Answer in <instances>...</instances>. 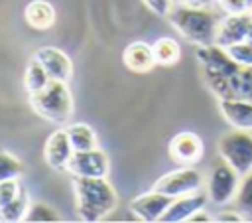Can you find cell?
Listing matches in <instances>:
<instances>
[{
  "mask_svg": "<svg viewBox=\"0 0 252 223\" xmlns=\"http://www.w3.org/2000/svg\"><path fill=\"white\" fill-rule=\"evenodd\" d=\"M75 209L81 221L96 223L118 207V191L108 178L73 176Z\"/></svg>",
  "mask_w": 252,
  "mask_h": 223,
  "instance_id": "cell-1",
  "label": "cell"
},
{
  "mask_svg": "<svg viewBox=\"0 0 252 223\" xmlns=\"http://www.w3.org/2000/svg\"><path fill=\"white\" fill-rule=\"evenodd\" d=\"M167 20L183 39L195 45L215 43L219 16L213 8H193L177 2V6L167 14Z\"/></svg>",
  "mask_w": 252,
  "mask_h": 223,
  "instance_id": "cell-2",
  "label": "cell"
},
{
  "mask_svg": "<svg viewBox=\"0 0 252 223\" xmlns=\"http://www.w3.org/2000/svg\"><path fill=\"white\" fill-rule=\"evenodd\" d=\"M30 105L37 116H41L43 120L57 124V126L67 124L75 111V103H73L69 85L65 81H55V79H51L37 93H32Z\"/></svg>",
  "mask_w": 252,
  "mask_h": 223,
  "instance_id": "cell-3",
  "label": "cell"
},
{
  "mask_svg": "<svg viewBox=\"0 0 252 223\" xmlns=\"http://www.w3.org/2000/svg\"><path fill=\"white\" fill-rule=\"evenodd\" d=\"M219 156L240 176L252 172V130L232 128L219 140Z\"/></svg>",
  "mask_w": 252,
  "mask_h": 223,
  "instance_id": "cell-4",
  "label": "cell"
},
{
  "mask_svg": "<svg viewBox=\"0 0 252 223\" xmlns=\"http://www.w3.org/2000/svg\"><path fill=\"white\" fill-rule=\"evenodd\" d=\"M195 57H197V63H199V67H201L203 81L232 75V73L240 67V65L228 55V51H226L224 47L217 45V43H211V45H197Z\"/></svg>",
  "mask_w": 252,
  "mask_h": 223,
  "instance_id": "cell-5",
  "label": "cell"
},
{
  "mask_svg": "<svg viewBox=\"0 0 252 223\" xmlns=\"http://www.w3.org/2000/svg\"><path fill=\"white\" fill-rule=\"evenodd\" d=\"M240 174L228 166L226 162H219L211 176H209V182H207V195H209V201H213L215 205H224L228 201L234 199L236 191H238V186H240Z\"/></svg>",
  "mask_w": 252,
  "mask_h": 223,
  "instance_id": "cell-6",
  "label": "cell"
},
{
  "mask_svg": "<svg viewBox=\"0 0 252 223\" xmlns=\"http://www.w3.org/2000/svg\"><path fill=\"white\" fill-rule=\"evenodd\" d=\"M203 186H205V178L193 166H183L179 170H173V172L161 176L154 184V187L158 191H163L169 197H179V195L195 193V191L203 189Z\"/></svg>",
  "mask_w": 252,
  "mask_h": 223,
  "instance_id": "cell-7",
  "label": "cell"
},
{
  "mask_svg": "<svg viewBox=\"0 0 252 223\" xmlns=\"http://www.w3.org/2000/svg\"><path fill=\"white\" fill-rule=\"evenodd\" d=\"M217 99H252V67H238L232 75L205 81Z\"/></svg>",
  "mask_w": 252,
  "mask_h": 223,
  "instance_id": "cell-8",
  "label": "cell"
},
{
  "mask_svg": "<svg viewBox=\"0 0 252 223\" xmlns=\"http://www.w3.org/2000/svg\"><path fill=\"white\" fill-rule=\"evenodd\" d=\"M67 172L71 176H81V178H108L110 172L108 154L98 146L83 152H73L67 164Z\"/></svg>",
  "mask_w": 252,
  "mask_h": 223,
  "instance_id": "cell-9",
  "label": "cell"
},
{
  "mask_svg": "<svg viewBox=\"0 0 252 223\" xmlns=\"http://www.w3.org/2000/svg\"><path fill=\"white\" fill-rule=\"evenodd\" d=\"M252 26V12H238V14H224L219 18L217 34H215V43L220 47H228L240 41H246L248 32Z\"/></svg>",
  "mask_w": 252,
  "mask_h": 223,
  "instance_id": "cell-10",
  "label": "cell"
},
{
  "mask_svg": "<svg viewBox=\"0 0 252 223\" xmlns=\"http://www.w3.org/2000/svg\"><path fill=\"white\" fill-rule=\"evenodd\" d=\"M167 152H169V158L175 164H179V166H195L203 158L205 146H203V140H201L199 134L183 130V132H177L169 140Z\"/></svg>",
  "mask_w": 252,
  "mask_h": 223,
  "instance_id": "cell-11",
  "label": "cell"
},
{
  "mask_svg": "<svg viewBox=\"0 0 252 223\" xmlns=\"http://www.w3.org/2000/svg\"><path fill=\"white\" fill-rule=\"evenodd\" d=\"M171 201H173V197H169L167 193L158 191L154 187L150 191L136 195L130 201V211L136 215V219H140L144 223H156L161 219V215L165 213V209L169 207Z\"/></svg>",
  "mask_w": 252,
  "mask_h": 223,
  "instance_id": "cell-12",
  "label": "cell"
},
{
  "mask_svg": "<svg viewBox=\"0 0 252 223\" xmlns=\"http://www.w3.org/2000/svg\"><path fill=\"white\" fill-rule=\"evenodd\" d=\"M73 146L65 128H55L43 144V160L55 172H67V164L73 156Z\"/></svg>",
  "mask_w": 252,
  "mask_h": 223,
  "instance_id": "cell-13",
  "label": "cell"
},
{
  "mask_svg": "<svg viewBox=\"0 0 252 223\" xmlns=\"http://www.w3.org/2000/svg\"><path fill=\"white\" fill-rule=\"evenodd\" d=\"M41 65L45 67L49 79H55V81H65L69 83L71 77H73V61L71 57L59 49V47H53V45H43L39 47L35 53H33Z\"/></svg>",
  "mask_w": 252,
  "mask_h": 223,
  "instance_id": "cell-14",
  "label": "cell"
},
{
  "mask_svg": "<svg viewBox=\"0 0 252 223\" xmlns=\"http://www.w3.org/2000/svg\"><path fill=\"white\" fill-rule=\"evenodd\" d=\"M209 201L207 191L199 189L195 193H187V195H179L173 197V201L169 203V207L165 209V213L161 215V223H183L187 221L195 211L203 209Z\"/></svg>",
  "mask_w": 252,
  "mask_h": 223,
  "instance_id": "cell-15",
  "label": "cell"
},
{
  "mask_svg": "<svg viewBox=\"0 0 252 223\" xmlns=\"http://www.w3.org/2000/svg\"><path fill=\"white\" fill-rule=\"evenodd\" d=\"M219 112L238 130H252V99H219Z\"/></svg>",
  "mask_w": 252,
  "mask_h": 223,
  "instance_id": "cell-16",
  "label": "cell"
},
{
  "mask_svg": "<svg viewBox=\"0 0 252 223\" xmlns=\"http://www.w3.org/2000/svg\"><path fill=\"white\" fill-rule=\"evenodd\" d=\"M122 61H124L126 69H130L134 73H148L150 69H154V65H158L152 45L146 41H132L130 45H126V49L122 53Z\"/></svg>",
  "mask_w": 252,
  "mask_h": 223,
  "instance_id": "cell-17",
  "label": "cell"
},
{
  "mask_svg": "<svg viewBox=\"0 0 252 223\" xmlns=\"http://www.w3.org/2000/svg\"><path fill=\"white\" fill-rule=\"evenodd\" d=\"M24 18L30 28L45 32L55 24V8L47 0H32L24 10Z\"/></svg>",
  "mask_w": 252,
  "mask_h": 223,
  "instance_id": "cell-18",
  "label": "cell"
},
{
  "mask_svg": "<svg viewBox=\"0 0 252 223\" xmlns=\"http://www.w3.org/2000/svg\"><path fill=\"white\" fill-rule=\"evenodd\" d=\"M65 130L69 134V140H71V146L75 152H83V150H91V148L98 146L96 132L87 122H71L65 126Z\"/></svg>",
  "mask_w": 252,
  "mask_h": 223,
  "instance_id": "cell-19",
  "label": "cell"
},
{
  "mask_svg": "<svg viewBox=\"0 0 252 223\" xmlns=\"http://www.w3.org/2000/svg\"><path fill=\"white\" fill-rule=\"evenodd\" d=\"M30 203H32L30 191H28L26 186H22L20 191H18V195L10 203H6L4 207H0V223H18V221H24V217H26V213L30 209Z\"/></svg>",
  "mask_w": 252,
  "mask_h": 223,
  "instance_id": "cell-20",
  "label": "cell"
},
{
  "mask_svg": "<svg viewBox=\"0 0 252 223\" xmlns=\"http://www.w3.org/2000/svg\"><path fill=\"white\" fill-rule=\"evenodd\" d=\"M49 81H51V79H49L45 67L41 65V61H39L35 55H32L30 61L26 63V71H24V89L28 91V95L37 93V91L43 89Z\"/></svg>",
  "mask_w": 252,
  "mask_h": 223,
  "instance_id": "cell-21",
  "label": "cell"
},
{
  "mask_svg": "<svg viewBox=\"0 0 252 223\" xmlns=\"http://www.w3.org/2000/svg\"><path fill=\"white\" fill-rule=\"evenodd\" d=\"M152 51L158 65H175L181 57V47L173 37H159L152 43Z\"/></svg>",
  "mask_w": 252,
  "mask_h": 223,
  "instance_id": "cell-22",
  "label": "cell"
},
{
  "mask_svg": "<svg viewBox=\"0 0 252 223\" xmlns=\"http://www.w3.org/2000/svg\"><path fill=\"white\" fill-rule=\"evenodd\" d=\"M59 219V211L47 203H30V209L24 217V221L28 223H53Z\"/></svg>",
  "mask_w": 252,
  "mask_h": 223,
  "instance_id": "cell-23",
  "label": "cell"
},
{
  "mask_svg": "<svg viewBox=\"0 0 252 223\" xmlns=\"http://www.w3.org/2000/svg\"><path fill=\"white\" fill-rule=\"evenodd\" d=\"M22 172H24V162L16 154L8 150H0V182L20 178Z\"/></svg>",
  "mask_w": 252,
  "mask_h": 223,
  "instance_id": "cell-24",
  "label": "cell"
},
{
  "mask_svg": "<svg viewBox=\"0 0 252 223\" xmlns=\"http://www.w3.org/2000/svg\"><path fill=\"white\" fill-rule=\"evenodd\" d=\"M234 201L242 213H252V172L242 176L238 191L234 195Z\"/></svg>",
  "mask_w": 252,
  "mask_h": 223,
  "instance_id": "cell-25",
  "label": "cell"
},
{
  "mask_svg": "<svg viewBox=\"0 0 252 223\" xmlns=\"http://www.w3.org/2000/svg\"><path fill=\"white\" fill-rule=\"evenodd\" d=\"M226 51L240 67H252V43L250 41H240V43L228 45Z\"/></svg>",
  "mask_w": 252,
  "mask_h": 223,
  "instance_id": "cell-26",
  "label": "cell"
},
{
  "mask_svg": "<svg viewBox=\"0 0 252 223\" xmlns=\"http://www.w3.org/2000/svg\"><path fill=\"white\" fill-rule=\"evenodd\" d=\"M22 184L18 182V178H12V180H2L0 182V207H4L6 203H10L18 191H20Z\"/></svg>",
  "mask_w": 252,
  "mask_h": 223,
  "instance_id": "cell-27",
  "label": "cell"
},
{
  "mask_svg": "<svg viewBox=\"0 0 252 223\" xmlns=\"http://www.w3.org/2000/svg\"><path fill=\"white\" fill-rule=\"evenodd\" d=\"M142 2L150 8V12H154L159 18H167V14L173 8V0H142Z\"/></svg>",
  "mask_w": 252,
  "mask_h": 223,
  "instance_id": "cell-28",
  "label": "cell"
},
{
  "mask_svg": "<svg viewBox=\"0 0 252 223\" xmlns=\"http://www.w3.org/2000/svg\"><path fill=\"white\" fill-rule=\"evenodd\" d=\"M217 8L222 10L224 14H238L250 10L244 0H217Z\"/></svg>",
  "mask_w": 252,
  "mask_h": 223,
  "instance_id": "cell-29",
  "label": "cell"
},
{
  "mask_svg": "<svg viewBox=\"0 0 252 223\" xmlns=\"http://www.w3.org/2000/svg\"><path fill=\"white\" fill-rule=\"evenodd\" d=\"M213 221H220V223H226V221H236V223H240V221H244V215H242V211L238 209V211H234V209H224V211H219L217 213V217H213Z\"/></svg>",
  "mask_w": 252,
  "mask_h": 223,
  "instance_id": "cell-30",
  "label": "cell"
},
{
  "mask_svg": "<svg viewBox=\"0 0 252 223\" xmlns=\"http://www.w3.org/2000/svg\"><path fill=\"white\" fill-rule=\"evenodd\" d=\"M179 4L193 6V8H213L217 6V0H177Z\"/></svg>",
  "mask_w": 252,
  "mask_h": 223,
  "instance_id": "cell-31",
  "label": "cell"
},
{
  "mask_svg": "<svg viewBox=\"0 0 252 223\" xmlns=\"http://www.w3.org/2000/svg\"><path fill=\"white\" fill-rule=\"evenodd\" d=\"M197 221H213V217H211L209 213H205V207H203V209L195 211V213L187 219V223H197Z\"/></svg>",
  "mask_w": 252,
  "mask_h": 223,
  "instance_id": "cell-32",
  "label": "cell"
},
{
  "mask_svg": "<svg viewBox=\"0 0 252 223\" xmlns=\"http://www.w3.org/2000/svg\"><path fill=\"white\" fill-rule=\"evenodd\" d=\"M246 41H250V43H252V26H250V32H248V37H246Z\"/></svg>",
  "mask_w": 252,
  "mask_h": 223,
  "instance_id": "cell-33",
  "label": "cell"
},
{
  "mask_svg": "<svg viewBox=\"0 0 252 223\" xmlns=\"http://www.w3.org/2000/svg\"><path fill=\"white\" fill-rule=\"evenodd\" d=\"M244 2H246V4H248V8L252 10V0H244Z\"/></svg>",
  "mask_w": 252,
  "mask_h": 223,
  "instance_id": "cell-34",
  "label": "cell"
},
{
  "mask_svg": "<svg viewBox=\"0 0 252 223\" xmlns=\"http://www.w3.org/2000/svg\"><path fill=\"white\" fill-rule=\"evenodd\" d=\"M250 12H252V10H250Z\"/></svg>",
  "mask_w": 252,
  "mask_h": 223,
  "instance_id": "cell-35",
  "label": "cell"
}]
</instances>
